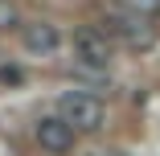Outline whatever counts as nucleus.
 I'll return each instance as SVG.
<instances>
[{"label": "nucleus", "mask_w": 160, "mask_h": 156, "mask_svg": "<svg viewBox=\"0 0 160 156\" xmlns=\"http://www.w3.org/2000/svg\"><path fill=\"white\" fill-rule=\"evenodd\" d=\"M94 156H107V152H94Z\"/></svg>", "instance_id": "obj_9"}, {"label": "nucleus", "mask_w": 160, "mask_h": 156, "mask_svg": "<svg viewBox=\"0 0 160 156\" xmlns=\"http://www.w3.org/2000/svg\"><path fill=\"white\" fill-rule=\"evenodd\" d=\"M17 21H21L17 8L8 4V0H0V29H17Z\"/></svg>", "instance_id": "obj_7"}, {"label": "nucleus", "mask_w": 160, "mask_h": 156, "mask_svg": "<svg viewBox=\"0 0 160 156\" xmlns=\"http://www.w3.org/2000/svg\"><path fill=\"white\" fill-rule=\"evenodd\" d=\"M21 78H25V74H21L17 66H0V86H17Z\"/></svg>", "instance_id": "obj_8"}, {"label": "nucleus", "mask_w": 160, "mask_h": 156, "mask_svg": "<svg viewBox=\"0 0 160 156\" xmlns=\"http://www.w3.org/2000/svg\"><path fill=\"white\" fill-rule=\"evenodd\" d=\"M123 8H136V13L156 17V13H160V0H123Z\"/></svg>", "instance_id": "obj_6"}, {"label": "nucleus", "mask_w": 160, "mask_h": 156, "mask_svg": "<svg viewBox=\"0 0 160 156\" xmlns=\"http://www.w3.org/2000/svg\"><path fill=\"white\" fill-rule=\"evenodd\" d=\"M21 41H25L29 53H53L62 45V33L49 21H29V25H21Z\"/></svg>", "instance_id": "obj_5"}, {"label": "nucleus", "mask_w": 160, "mask_h": 156, "mask_svg": "<svg viewBox=\"0 0 160 156\" xmlns=\"http://www.w3.org/2000/svg\"><path fill=\"white\" fill-rule=\"evenodd\" d=\"M58 115L74 123L78 132H99L103 119H107V107L99 95H90V90H66V95L58 99Z\"/></svg>", "instance_id": "obj_2"}, {"label": "nucleus", "mask_w": 160, "mask_h": 156, "mask_svg": "<svg viewBox=\"0 0 160 156\" xmlns=\"http://www.w3.org/2000/svg\"><path fill=\"white\" fill-rule=\"evenodd\" d=\"M103 29L111 37H119L127 49H152L156 45V25L148 13H136V8H123V13H111L103 17Z\"/></svg>", "instance_id": "obj_1"}, {"label": "nucleus", "mask_w": 160, "mask_h": 156, "mask_svg": "<svg viewBox=\"0 0 160 156\" xmlns=\"http://www.w3.org/2000/svg\"><path fill=\"white\" fill-rule=\"evenodd\" d=\"M74 58H78V66H86V70H107L111 58H115L111 33H107V29H78V33H74Z\"/></svg>", "instance_id": "obj_3"}, {"label": "nucleus", "mask_w": 160, "mask_h": 156, "mask_svg": "<svg viewBox=\"0 0 160 156\" xmlns=\"http://www.w3.org/2000/svg\"><path fill=\"white\" fill-rule=\"evenodd\" d=\"M33 136H37V144H41L45 152H53V156H66V152L74 148V136H78V128H74V123H66L62 115H45V119H37Z\"/></svg>", "instance_id": "obj_4"}]
</instances>
